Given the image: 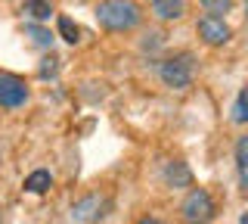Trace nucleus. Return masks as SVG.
I'll return each instance as SVG.
<instances>
[{
    "label": "nucleus",
    "mask_w": 248,
    "mask_h": 224,
    "mask_svg": "<svg viewBox=\"0 0 248 224\" xmlns=\"http://www.w3.org/2000/svg\"><path fill=\"white\" fill-rule=\"evenodd\" d=\"M93 16H96L99 28L124 34V32H134L140 22H143V10H140L134 0H99L93 6Z\"/></svg>",
    "instance_id": "nucleus-1"
},
{
    "label": "nucleus",
    "mask_w": 248,
    "mask_h": 224,
    "mask_svg": "<svg viewBox=\"0 0 248 224\" xmlns=\"http://www.w3.org/2000/svg\"><path fill=\"white\" fill-rule=\"evenodd\" d=\"M158 78L168 90H186L192 84V78H196V56L189 50H183V53H174V56L161 59Z\"/></svg>",
    "instance_id": "nucleus-2"
},
{
    "label": "nucleus",
    "mask_w": 248,
    "mask_h": 224,
    "mask_svg": "<svg viewBox=\"0 0 248 224\" xmlns=\"http://www.w3.org/2000/svg\"><path fill=\"white\" fill-rule=\"evenodd\" d=\"M183 224H211L217 218V203L205 187H192L180 203Z\"/></svg>",
    "instance_id": "nucleus-3"
},
{
    "label": "nucleus",
    "mask_w": 248,
    "mask_h": 224,
    "mask_svg": "<svg viewBox=\"0 0 248 224\" xmlns=\"http://www.w3.org/2000/svg\"><path fill=\"white\" fill-rule=\"evenodd\" d=\"M112 212V199L106 193H87V196L72 203V221L78 224H96Z\"/></svg>",
    "instance_id": "nucleus-4"
},
{
    "label": "nucleus",
    "mask_w": 248,
    "mask_h": 224,
    "mask_svg": "<svg viewBox=\"0 0 248 224\" xmlns=\"http://www.w3.org/2000/svg\"><path fill=\"white\" fill-rule=\"evenodd\" d=\"M28 103V84L19 75L3 72L0 75V106L3 109H19V106Z\"/></svg>",
    "instance_id": "nucleus-5"
},
{
    "label": "nucleus",
    "mask_w": 248,
    "mask_h": 224,
    "mask_svg": "<svg viewBox=\"0 0 248 224\" xmlns=\"http://www.w3.org/2000/svg\"><path fill=\"white\" fill-rule=\"evenodd\" d=\"M196 32L202 37V44H208V47H223V44L232 37V28L217 16H202L196 22Z\"/></svg>",
    "instance_id": "nucleus-6"
},
{
    "label": "nucleus",
    "mask_w": 248,
    "mask_h": 224,
    "mask_svg": "<svg viewBox=\"0 0 248 224\" xmlns=\"http://www.w3.org/2000/svg\"><path fill=\"white\" fill-rule=\"evenodd\" d=\"M149 13L158 22H180L189 13V0H149Z\"/></svg>",
    "instance_id": "nucleus-7"
},
{
    "label": "nucleus",
    "mask_w": 248,
    "mask_h": 224,
    "mask_svg": "<svg viewBox=\"0 0 248 224\" xmlns=\"http://www.w3.org/2000/svg\"><path fill=\"white\" fill-rule=\"evenodd\" d=\"M161 177H165V184H168V187H174V190L192 187V172H189V165H186V162H180V159L168 162L165 172H161Z\"/></svg>",
    "instance_id": "nucleus-8"
},
{
    "label": "nucleus",
    "mask_w": 248,
    "mask_h": 224,
    "mask_svg": "<svg viewBox=\"0 0 248 224\" xmlns=\"http://www.w3.org/2000/svg\"><path fill=\"white\" fill-rule=\"evenodd\" d=\"M236 177H239V190L248 193V134H242L236 140Z\"/></svg>",
    "instance_id": "nucleus-9"
},
{
    "label": "nucleus",
    "mask_w": 248,
    "mask_h": 224,
    "mask_svg": "<svg viewBox=\"0 0 248 224\" xmlns=\"http://www.w3.org/2000/svg\"><path fill=\"white\" fill-rule=\"evenodd\" d=\"M22 13H25V16L31 19V22H50V16L56 10H53V3L50 0H25V3H22Z\"/></svg>",
    "instance_id": "nucleus-10"
},
{
    "label": "nucleus",
    "mask_w": 248,
    "mask_h": 224,
    "mask_svg": "<svg viewBox=\"0 0 248 224\" xmlns=\"http://www.w3.org/2000/svg\"><path fill=\"white\" fill-rule=\"evenodd\" d=\"M53 187V174L46 172V168H37V172H31L25 177V193H34V196H41Z\"/></svg>",
    "instance_id": "nucleus-11"
},
{
    "label": "nucleus",
    "mask_w": 248,
    "mask_h": 224,
    "mask_svg": "<svg viewBox=\"0 0 248 224\" xmlns=\"http://www.w3.org/2000/svg\"><path fill=\"white\" fill-rule=\"evenodd\" d=\"M25 34L31 37V44H34V47H41V50H50L53 41H56V34H53L50 28H44L41 22H28V25H25Z\"/></svg>",
    "instance_id": "nucleus-12"
},
{
    "label": "nucleus",
    "mask_w": 248,
    "mask_h": 224,
    "mask_svg": "<svg viewBox=\"0 0 248 224\" xmlns=\"http://www.w3.org/2000/svg\"><path fill=\"white\" fill-rule=\"evenodd\" d=\"M230 121H232V125H248V84L236 94V100H232V106H230Z\"/></svg>",
    "instance_id": "nucleus-13"
},
{
    "label": "nucleus",
    "mask_w": 248,
    "mask_h": 224,
    "mask_svg": "<svg viewBox=\"0 0 248 224\" xmlns=\"http://www.w3.org/2000/svg\"><path fill=\"white\" fill-rule=\"evenodd\" d=\"M56 32H59V37L65 44H78V41H81V28H78V22H72L68 16L56 19Z\"/></svg>",
    "instance_id": "nucleus-14"
},
{
    "label": "nucleus",
    "mask_w": 248,
    "mask_h": 224,
    "mask_svg": "<svg viewBox=\"0 0 248 224\" xmlns=\"http://www.w3.org/2000/svg\"><path fill=\"white\" fill-rule=\"evenodd\" d=\"M199 3L205 10V16H217V19H223L232 10V0H199Z\"/></svg>",
    "instance_id": "nucleus-15"
},
{
    "label": "nucleus",
    "mask_w": 248,
    "mask_h": 224,
    "mask_svg": "<svg viewBox=\"0 0 248 224\" xmlns=\"http://www.w3.org/2000/svg\"><path fill=\"white\" fill-rule=\"evenodd\" d=\"M59 72V56H44L41 59V69H37V75H41V78H53V75Z\"/></svg>",
    "instance_id": "nucleus-16"
},
{
    "label": "nucleus",
    "mask_w": 248,
    "mask_h": 224,
    "mask_svg": "<svg viewBox=\"0 0 248 224\" xmlns=\"http://www.w3.org/2000/svg\"><path fill=\"white\" fill-rule=\"evenodd\" d=\"M137 224H168V221H161V218H152V215H146V218H140Z\"/></svg>",
    "instance_id": "nucleus-17"
},
{
    "label": "nucleus",
    "mask_w": 248,
    "mask_h": 224,
    "mask_svg": "<svg viewBox=\"0 0 248 224\" xmlns=\"http://www.w3.org/2000/svg\"><path fill=\"white\" fill-rule=\"evenodd\" d=\"M239 224H248V212H242V215H239Z\"/></svg>",
    "instance_id": "nucleus-18"
},
{
    "label": "nucleus",
    "mask_w": 248,
    "mask_h": 224,
    "mask_svg": "<svg viewBox=\"0 0 248 224\" xmlns=\"http://www.w3.org/2000/svg\"><path fill=\"white\" fill-rule=\"evenodd\" d=\"M245 13H248V0H245Z\"/></svg>",
    "instance_id": "nucleus-19"
}]
</instances>
